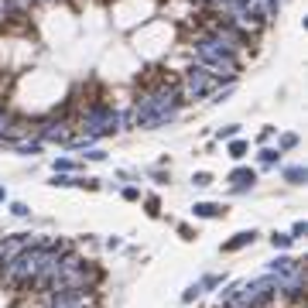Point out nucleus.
<instances>
[{"label":"nucleus","mask_w":308,"mask_h":308,"mask_svg":"<svg viewBox=\"0 0 308 308\" xmlns=\"http://www.w3.org/2000/svg\"><path fill=\"white\" fill-rule=\"evenodd\" d=\"M195 62L209 72V76L216 79H236L240 76V62H236V55L226 52L216 38H209V34H199L195 38Z\"/></svg>","instance_id":"nucleus-1"},{"label":"nucleus","mask_w":308,"mask_h":308,"mask_svg":"<svg viewBox=\"0 0 308 308\" xmlns=\"http://www.w3.org/2000/svg\"><path fill=\"white\" fill-rule=\"evenodd\" d=\"M79 130H82V134H89V137H106V134L120 130V113H117V110H110L106 103H92V106L82 113Z\"/></svg>","instance_id":"nucleus-2"},{"label":"nucleus","mask_w":308,"mask_h":308,"mask_svg":"<svg viewBox=\"0 0 308 308\" xmlns=\"http://www.w3.org/2000/svg\"><path fill=\"white\" fill-rule=\"evenodd\" d=\"M178 92H182V103H188V99H199V96H209V92H219V79L209 76L199 62L192 65V69H185V79H182V86H178Z\"/></svg>","instance_id":"nucleus-3"},{"label":"nucleus","mask_w":308,"mask_h":308,"mask_svg":"<svg viewBox=\"0 0 308 308\" xmlns=\"http://www.w3.org/2000/svg\"><path fill=\"white\" fill-rule=\"evenodd\" d=\"M41 137H45V141H55V144H69L72 130H69V123H65V120H52V123H45V127H41Z\"/></svg>","instance_id":"nucleus-4"},{"label":"nucleus","mask_w":308,"mask_h":308,"mask_svg":"<svg viewBox=\"0 0 308 308\" xmlns=\"http://www.w3.org/2000/svg\"><path fill=\"white\" fill-rule=\"evenodd\" d=\"M230 182H233V188H236V192H243V188H250V185L257 182V175H253L250 168H236V171L230 175Z\"/></svg>","instance_id":"nucleus-5"},{"label":"nucleus","mask_w":308,"mask_h":308,"mask_svg":"<svg viewBox=\"0 0 308 308\" xmlns=\"http://www.w3.org/2000/svg\"><path fill=\"white\" fill-rule=\"evenodd\" d=\"M253 236H257L253 230H243V233H236L233 240H226V243H223V250H226V253H233V250H240V246H246V243H253Z\"/></svg>","instance_id":"nucleus-6"},{"label":"nucleus","mask_w":308,"mask_h":308,"mask_svg":"<svg viewBox=\"0 0 308 308\" xmlns=\"http://www.w3.org/2000/svg\"><path fill=\"white\" fill-rule=\"evenodd\" d=\"M226 209L223 206H216V202H199L195 206V216H202V219H216V216H223Z\"/></svg>","instance_id":"nucleus-7"},{"label":"nucleus","mask_w":308,"mask_h":308,"mask_svg":"<svg viewBox=\"0 0 308 308\" xmlns=\"http://www.w3.org/2000/svg\"><path fill=\"white\" fill-rule=\"evenodd\" d=\"M302 260H291V257H277L274 264H271V274H291L295 267H298Z\"/></svg>","instance_id":"nucleus-8"},{"label":"nucleus","mask_w":308,"mask_h":308,"mask_svg":"<svg viewBox=\"0 0 308 308\" xmlns=\"http://www.w3.org/2000/svg\"><path fill=\"white\" fill-rule=\"evenodd\" d=\"M0 3L7 7V14H24V10H31L34 0H0Z\"/></svg>","instance_id":"nucleus-9"},{"label":"nucleus","mask_w":308,"mask_h":308,"mask_svg":"<svg viewBox=\"0 0 308 308\" xmlns=\"http://www.w3.org/2000/svg\"><path fill=\"white\" fill-rule=\"evenodd\" d=\"M284 178H288L291 185H302L308 175H305V168H302V164H295V168H288V171H284Z\"/></svg>","instance_id":"nucleus-10"},{"label":"nucleus","mask_w":308,"mask_h":308,"mask_svg":"<svg viewBox=\"0 0 308 308\" xmlns=\"http://www.w3.org/2000/svg\"><path fill=\"white\" fill-rule=\"evenodd\" d=\"M10 123H14V117H10L7 110H0V141L7 137V130H10Z\"/></svg>","instance_id":"nucleus-11"},{"label":"nucleus","mask_w":308,"mask_h":308,"mask_svg":"<svg viewBox=\"0 0 308 308\" xmlns=\"http://www.w3.org/2000/svg\"><path fill=\"white\" fill-rule=\"evenodd\" d=\"M291 240H295L291 233H274V236H271V243H274V250H277V246H288Z\"/></svg>","instance_id":"nucleus-12"},{"label":"nucleus","mask_w":308,"mask_h":308,"mask_svg":"<svg viewBox=\"0 0 308 308\" xmlns=\"http://www.w3.org/2000/svg\"><path fill=\"white\" fill-rule=\"evenodd\" d=\"M243 154H246V144H243V141H233V144H230V157H236V161H240Z\"/></svg>","instance_id":"nucleus-13"},{"label":"nucleus","mask_w":308,"mask_h":308,"mask_svg":"<svg viewBox=\"0 0 308 308\" xmlns=\"http://www.w3.org/2000/svg\"><path fill=\"white\" fill-rule=\"evenodd\" d=\"M38 148H41L38 141H21V144H17V151H21V154H34Z\"/></svg>","instance_id":"nucleus-14"},{"label":"nucleus","mask_w":308,"mask_h":308,"mask_svg":"<svg viewBox=\"0 0 308 308\" xmlns=\"http://www.w3.org/2000/svg\"><path fill=\"white\" fill-rule=\"evenodd\" d=\"M192 182H195L199 188H206V185H213V175H206V171H199V175H195Z\"/></svg>","instance_id":"nucleus-15"},{"label":"nucleus","mask_w":308,"mask_h":308,"mask_svg":"<svg viewBox=\"0 0 308 308\" xmlns=\"http://www.w3.org/2000/svg\"><path fill=\"white\" fill-rule=\"evenodd\" d=\"M277 157H281V151H260V161H264V164H274Z\"/></svg>","instance_id":"nucleus-16"},{"label":"nucleus","mask_w":308,"mask_h":308,"mask_svg":"<svg viewBox=\"0 0 308 308\" xmlns=\"http://www.w3.org/2000/svg\"><path fill=\"white\" fill-rule=\"evenodd\" d=\"M199 295H202V284H192V288H188V291H185V302H195V298H199Z\"/></svg>","instance_id":"nucleus-17"},{"label":"nucleus","mask_w":308,"mask_h":308,"mask_svg":"<svg viewBox=\"0 0 308 308\" xmlns=\"http://www.w3.org/2000/svg\"><path fill=\"white\" fill-rule=\"evenodd\" d=\"M10 213H14V216H28V213H31V209H28V206H24V202H14V206H10Z\"/></svg>","instance_id":"nucleus-18"},{"label":"nucleus","mask_w":308,"mask_h":308,"mask_svg":"<svg viewBox=\"0 0 308 308\" xmlns=\"http://www.w3.org/2000/svg\"><path fill=\"white\" fill-rule=\"evenodd\" d=\"M295 144H298L295 134H284V137H281V148H295Z\"/></svg>","instance_id":"nucleus-19"},{"label":"nucleus","mask_w":308,"mask_h":308,"mask_svg":"<svg viewBox=\"0 0 308 308\" xmlns=\"http://www.w3.org/2000/svg\"><path fill=\"white\" fill-rule=\"evenodd\" d=\"M69 168H72L69 157H59V161H55V171H69Z\"/></svg>","instance_id":"nucleus-20"},{"label":"nucleus","mask_w":308,"mask_h":308,"mask_svg":"<svg viewBox=\"0 0 308 308\" xmlns=\"http://www.w3.org/2000/svg\"><path fill=\"white\" fill-rule=\"evenodd\" d=\"M55 185H76V178H69V175H55Z\"/></svg>","instance_id":"nucleus-21"},{"label":"nucleus","mask_w":308,"mask_h":308,"mask_svg":"<svg viewBox=\"0 0 308 308\" xmlns=\"http://www.w3.org/2000/svg\"><path fill=\"white\" fill-rule=\"evenodd\" d=\"M219 137H226V141H230V137H236V127H223V130H219Z\"/></svg>","instance_id":"nucleus-22"},{"label":"nucleus","mask_w":308,"mask_h":308,"mask_svg":"<svg viewBox=\"0 0 308 308\" xmlns=\"http://www.w3.org/2000/svg\"><path fill=\"white\" fill-rule=\"evenodd\" d=\"M3 195H7V192H3V188H0V199H3Z\"/></svg>","instance_id":"nucleus-23"}]
</instances>
